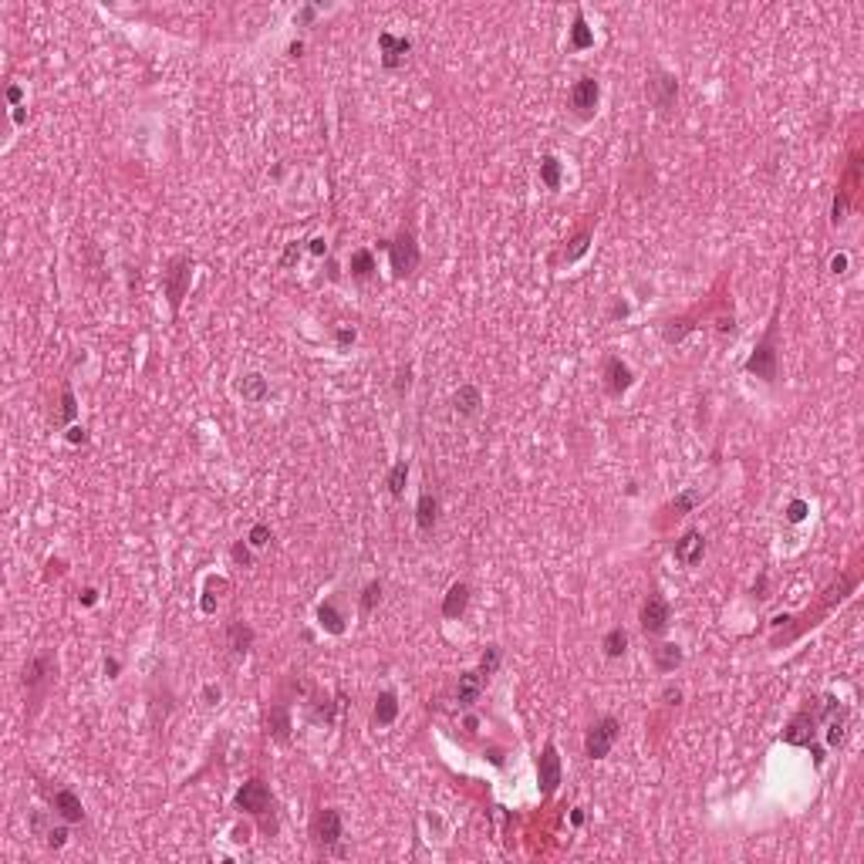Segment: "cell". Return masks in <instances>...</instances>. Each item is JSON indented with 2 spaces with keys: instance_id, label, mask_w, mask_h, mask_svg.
I'll list each match as a JSON object with an SVG mask.
<instances>
[{
  "instance_id": "obj_1",
  "label": "cell",
  "mask_w": 864,
  "mask_h": 864,
  "mask_svg": "<svg viewBox=\"0 0 864 864\" xmlns=\"http://www.w3.org/2000/svg\"><path fill=\"white\" fill-rule=\"evenodd\" d=\"M817 729H821V699H807V706L784 729V739L790 746H813L817 743Z\"/></svg>"
},
{
  "instance_id": "obj_2",
  "label": "cell",
  "mask_w": 864,
  "mask_h": 864,
  "mask_svg": "<svg viewBox=\"0 0 864 864\" xmlns=\"http://www.w3.org/2000/svg\"><path fill=\"white\" fill-rule=\"evenodd\" d=\"M746 372L763 378V382H770V385L776 382V375H780V368H776V321H770L763 341L753 348V355L746 361Z\"/></svg>"
},
{
  "instance_id": "obj_3",
  "label": "cell",
  "mask_w": 864,
  "mask_h": 864,
  "mask_svg": "<svg viewBox=\"0 0 864 864\" xmlns=\"http://www.w3.org/2000/svg\"><path fill=\"white\" fill-rule=\"evenodd\" d=\"M189 281H193V260L186 257V254H179V257L169 260L166 274H162V287H166L169 308H172V311H179L182 297L189 294Z\"/></svg>"
},
{
  "instance_id": "obj_4",
  "label": "cell",
  "mask_w": 864,
  "mask_h": 864,
  "mask_svg": "<svg viewBox=\"0 0 864 864\" xmlns=\"http://www.w3.org/2000/svg\"><path fill=\"white\" fill-rule=\"evenodd\" d=\"M618 736H621V722L615 716H601L598 722H591V729L584 736V753L591 760H605L611 753V746L618 743Z\"/></svg>"
},
{
  "instance_id": "obj_5",
  "label": "cell",
  "mask_w": 864,
  "mask_h": 864,
  "mask_svg": "<svg viewBox=\"0 0 864 864\" xmlns=\"http://www.w3.org/2000/svg\"><path fill=\"white\" fill-rule=\"evenodd\" d=\"M388 260H392V274L395 277H409L419 267V244H415L412 230H402L395 240H388Z\"/></svg>"
},
{
  "instance_id": "obj_6",
  "label": "cell",
  "mask_w": 864,
  "mask_h": 864,
  "mask_svg": "<svg viewBox=\"0 0 864 864\" xmlns=\"http://www.w3.org/2000/svg\"><path fill=\"white\" fill-rule=\"evenodd\" d=\"M274 807V797H271V787L260 780V776H254V780H246L244 787L236 790V811L244 813H254V817H264V813Z\"/></svg>"
},
{
  "instance_id": "obj_7",
  "label": "cell",
  "mask_w": 864,
  "mask_h": 864,
  "mask_svg": "<svg viewBox=\"0 0 864 864\" xmlns=\"http://www.w3.org/2000/svg\"><path fill=\"white\" fill-rule=\"evenodd\" d=\"M648 102L655 105L662 115H669L672 105H675V98H679V81H675V75H669V71H662V68H655L652 71V78H648Z\"/></svg>"
},
{
  "instance_id": "obj_8",
  "label": "cell",
  "mask_w": 864,
  "mask_h": 864,
  "mask_svg": "<svg viewBox=\"0 0 864 864\" xmlns=\"http://www.w3.org/2000/svg\"><path fill=\"white\" fill-rule=\"evenodd\" d=\"M311 840L318 848H338V840H341V813L335 807H324V811L314 813V821H311Z\"/></svg>"
},
{
  "instance_id": "obj_9",
  "label": "cell",
  "mask_w": 864,
  "mask_h": 864,
  "mask_svg": "<svg viewBox=\"0 0 864 864\" xmlns=\"http://www.w3.org/2000/svg\"><path fill=\"white\" fill-rule=\"evenodd\" d=\"M638 621H642V632L645 635H665V628H669V621H672L669 601H665L662 594H648L645 605H642Z\"/></svg>"
},
{
  "instance_id": "obj_10",
  "label": "cell",
  "mask_w": 864,
  "mask_h": 864,
  "mask_svg": "<svg viewBox=\"0 0 864 864\" xmlns=\"http://www.w3.org/2000/svg\"><path fill=\"white\" fill-rule=\"evenodd\" d=\"M598 98H601V85H598V78L584 75V78H578V81H574V88H571V108H574L581 118H591L594 115Z\"/></svg>"
},
{
  "instance_id": "obj_11",
  "label": "cell",
  "mask_w": 864,
  "mask_h": 864,
  "mask_svg": "<svg viewBox=\"0 0 864 864\" xmlns=\"http://www.w3.org/2000/svg\"><path fill=\"white\" fill-rule=\"evenodd\" d=\"M537 780H541V793L543 797H554L557 787H561V756H557V746L547 743L537 760Z\"/></svg>"
},
{
  "instance_id": "obj_12",
  "label": "cell",
  "mask_w": 864,
  "mask_h": 864,
  "mask_svg": "<svg viewBox=\"0 0 864 864\" xmlns=\"http://www.w3.org/2000/svg\"><path fill=\"white\" fill-rule=\"evenodd\" d=\"M54 672H58V658H54L51 652H38V655L24 665V685L27 689H38V685H44L48 679H51Z\"/></svg>"
},
{
  "instance_id": "obj_13",
  "label": "cell",
  "mask_w": 864,
  "mask_h": 864,
  "mask_svg": "<svg viewBox=\"0 0 864 864\" xmlns=\"http://www.w3.org/2000/svg\"><path fill=\"white\" fill-rule=\"evenodd\" d=\"M378 48H382V65L392 71V68H399L402 61L409 58V51H412V41H409V38H395V34L382 31V34H378Z\"/></svg>"
},
{
  "instance_id": "obj_14",
  "label": "cell",
  "mask_w": 864,
  "mask_h": 864,
  "mask_svg": "<svg viewBox=\"0 0 864 864\" xmlns=\"http://www.w3.org/2000/svg\"><path fill=\"white\" fill-rule=\"evenodd\" d=\"M632 382H635V375H632V368L625 365L621 358H611L605 361V385H608V392L615 395V399H621L628 388H632Z\"/></svg>"
},
{
  "instance_id": "obj_15",
  "label": "cell",
  "mask_w": 864,
  "mask_h": 864,
  "mask_svg": "<svg viewBox=\"0 0 864 864\" xmlns=\"http://www.w3.org/2000/svg\"><path fill=\"white\" fill-rule=\"evenodd\" d=\"M672 551H675V561H682V564L692 568V564H699V561L706 557V537H702L699 530H685L682 537L675 541Z\"/></svg>"
},
{
  "instance_id": "obj_16",
  "label": "cell",
  "mask_w": 864,
  "mask_h": 864,
  "mask_svg": "<svg viewBox=\"0 0 864 864\" xmlns=\"http://www.w3.org/2000/svg\"><path fill=\"white\" fill-rule=\"evenodd\" d=\"M483 685H486V679L479 672H463L459 675V682H456V702H459V709L477 706L479 696H483Z\"/></svg>"
},
{
  "instance_id": "obj_17",
  "label": "cell",
  "mask_w": 864,
  "mask_h": 864,
  "mask_svg": "<svg viewBox=\"0 0 864 864\" xmlns=\"http://www.w3.org/2000/svg\"><path fill=\"white\" fill-rule=\"evenodd\" d=\"M51 807L58 817H65L68 824H81L85 821V807H81V797L75 790H58L51 797Z\"/></svg>"
},
{
  "instance_id": "obj_18",
  "label": "cell",
  "mask_w": 864,
  "mask_h": 864,
  "mask_svg": "<svg viewBox=\"0 0 864 864\" xmlns=\"http://www.w3.org/2000/svg\"><path fill=\"white\" fill-rule=\"evenodd\" d=\"M479 405H483V392H479L477 385H459L456 392H452V409H456V415H477Z\"/></svg>"
},
{
  "instance_id": "obj_19",
  "label": "cell",
  "mask_w": 864,
  "mask_h": 864,
  "mask_svg": "<svg viewBox=\"0 0 864 864\" xmlns=\"http://www.w3.org/2000/svg\"><path fill=\"white\" fill-rule=\"evenodd\" d=\"M466 605H469V584L466 581H456L449 591H446V598H442V618H459L466 611Z\"/></svg>"
},
{
  "instance_id": "obj_20",
  "label": "cell",
  "mask_w": 864,
  "mask_h": 864,
  "mask_svg": "<svg viewBox=\"0 0 864 864\" xmlns=\"http://www.w3.org/2000/svg\"><path fill=\"white\" fill-rule=\"evenodd\" d=\"M439 520V500L432 496V493H422L419 496V504H415V524H419V530H432Z\"/></svg>"
},
{
  "instance_id": "obj_21",
  "label": "cell",
  "mask_w": 864,
  "mask_h": 864,
  "mask_svg": "<svg viewBox=\"0 0 864 864\" xmlns=\"http://www.w3.org/2000/svg\"><path fill=\"white\" fill-rule=\"evenodd\" d=\"M395 716H399V699H395V692H382V696L375 699V712H372L375 726H392Z\"/></svg>"
},
{
  "instance_id": "obj_22",
  "label": "cell",
  "mask_w": 864,
  "mask_h": 864,
  "mask_svg": "<svg viewBox=\"0 0 864 864\" xmlns=\"http://www.w3.org/2000/svg\"><path fill=\"white\" fill-rule=\"evenodd\" d=\"M240 395H244V402H264L267 395H271V385H267V378L257 372L244 375V382H240Z\"/></svg>"
},
{
  "instance_id": "obj_23",
  "label": "cell",
  "mask_w": 864,
  "mask_h": 864,
  "mask_svg": "<svg viewBox=\"0 0 864 864\" xmlns=\"http://www.w3.org/2000/svg\"><path fill=\"white\" fill-rule=\"evenodd\" d=\"M591 44H594L591 27H588V21H584V14L574 11V24H571V51H588Z\"/></svg>"
},
{
  "instance_id": "obj_24",
  "label": "cell",
  "mask_w": 864,
  "mask_h": 864,
  "mask_svg": "<svg viewBox=\"0 0 864 864\" xmlns=\"http://www.w3.org/2000/svg\"><path fill=\"white\" fill-rule=\"evenodd\" d=\"M652 658H655V669L658 672H675L679 665H682V648L672 645V642H665V645H658L655 652H652Z\"/></svg>"
},
{
  "instance_id": "obj_25",
  "label": "cell",
  "mask_w": 864,
  "mask_h": 864,
  "mask_svg": "<svg viewBox=\"0 0 864 864\" xmlns=\"http://www.w3.org/2000/svg\"><path fill=\"white\" fill-rule=\"evenodd\" d=\"M227 638H230V648L236 652V655H246V652H250V645H254V628H250V625H244V621H233L230 632H227Z\"/></svg>"
},
{
  "instance_id": "obj_26",
  "label": "cell",
  "mask_w": 864,
  "mask_h": 864,
  "mask_svg": "<svg viewBox=\"0 0 864 864\" xmlns=\"http://www.w3.org/2000/svg\"><path fill=\"white\" fill-rule=\"evenodd\" d=\"M561 179H564L561 159H557V155H543L541 159V182L547 186V189H561Z\"/></svg>"
},
{
  "instance_id": "obj_27",
  "label": "cell",
  "mask_w": 864,
  "mask_h": 864,
  "mask_svg": "<svg viewBox=\"0 0 864 864\" xmlns=\"http://www.w3.org/2000/svg\"><path fill=\"white\" fill-rule=\"evenodd\" d=\"M318 625H321L324 632H331V635H341V632H345V618L338 615V608L331 605V601H324V605L318 608Z\"/></svg>"
},
{
  "instance_id": "obj_28",
  "label": "cell",
  "mask_w": 864,
  "mask_h": 864,
  "mask_svg": "<svg viewBox=\"0 0 864 864\" xmlns=\"http://www.w3.org/2000/svg\"><path fill=\"white\" fill-rule=\"evenodd\" d=\"M601 645H605V655L608 658H621L625 652H628V632H625V628H611V632L605 635V642H601Z\"/></svg>"
},
{
  "instance_id": "obj_29",
  "label": "cell",
  "mask_w": 864,
  "mask_h": 864,
  "mask_svg": "<svg viewBox=\"0 0 864 864\" xmlns=\"http://www.w3.org/2000/svg\"><path fill=\"white\" fill-rule=\"evenodd\" d=\"M372 274H375L372 250H355V254H351V277L365 281V277H372Z\"/></svg>"
},
{
  "instance_id": "obj_30",
  "label": "cell",
  "mask_w": 864,
  "mask_h": 864,
  "mask_svg": "<svg viewBox=\"0 0 864 864\" xmlns=\"http://www.w3.org/2000/svg\"><path fill=\"white\" fill-rule=\"evenodd\" d=\"M500 662H504V648L500 645H486V652H483V658H479V675L483 679H490V675H496V669H500Z\"/></svg>"
},
{
  "instance_id": "obj_31",
  "label": "cell",
  "mask_w": 864,
  "mask_h": 864,
  "mask_svg": "<svg viewBox=\"0 0 864 864\" xmlns=\"http://www.w3.org/2000/svg\"><path fill=\"white\" fill-rule=\"evenodd\" d=\"M405 479H409V459H399L388 473V493L392 496H402L405 493Z\"/></svg>"
},
{
  "instance_id": "obj_32",
  "label": "cell",
  "mask_w": 864,
  "mask_h": 864,
  "mask_svg": "<svg viewBox=\"0 0 864 864\" xmlns=\"http://www.w3.org/2000/svg\"><path fill=\"white\" fill-rule=\"evenodd\" d=\"M588 244H591V233H588V230H581L578 236L571 240V246H568V250H564V260H568V264H574V260H581V257H584V254H588Z\"/></svg>"
},
{
  "instance_id": "obj_33",
  "label": "cell",
  "mask_w": 864,
  "mask_h": 864,
  "mask_svg": "<svg viewBox=\"0 0 864 864\" xmlns=\"http://www.w3.org/2000/svg\"><path fill=\"white\" fill-rule=\"evenodd\" d=\"M378 601H382V584H378V581L365 584V591H361V601H358L361 611H365V615H368V611H375V605H378Z\"/></svg>"
},
{
  "instance_id": "obj_34",
  "label": "cell",
  "mask_w": 864,
  "mask_h": 864,
  "mask_svg": "<svg viewBox=\"0 0 864 864\" xmlns=\"http://www.w3.org/2000/svg\"><path fill=\"white\" fill-rule=\"evenodd\" d=\"M75 415H78V402H75V392H71V385H65L61 388V422H75Z\"/></svg>"
},
{
  "instance_id": "obj_35",
  "label": "cell",
  "mask_w": 864,
  "mask_h": 864,
  "mask_svg": "<svg viewBox=\"0 0 864 864\" xmlns=\"http://www.w3.org/2000/svg\"><path fill=\"white\" fill-rule=\"evenodd\" d=\"M287 729H291V719H287V709H284V706H277V709L271 712V733L277 736V739H287Z\"/></svg>"
},
{
  "instance_id": "obj_36",
  "label": "cell",
  "mask_w": 864,
  "mask_h": 864,
  "mask_svg": "<svg viewBox=\"0 0 864 864\" xmlns=\"http://www.w3.org/2000/svg\"><path fill=\"white\" fill-rule=\"evenodd\" d=\"M696 504H699V493H696V490H689V493H682V496H679V500H675V504H672L669 510H672L675 516H682L685 510H692Z\"/></svg>"
},
{
  "instance_id": "obj_37",
  "label": "cell",
  "mask_w": 864,
  "mask_h": 864,
  "mask_svg": "<svg viewBox=\"0 0 864 864\" xmlns=\"http://www.w3.org/2000/svg\"><path fill=\"white\" fill-rule=\"evenodd\" d=\"M65 840H68V827H51V831L44 834V844H48V848H54V851H58V848H65Z\"/></svg>"
},
{
  "instance_id": "obj_38",
  "label": "cell",
  "mask_w": 864,
  "mask_h": 864,
  "mask_svg": "<svg viewBox=\"0 0 864 864\" xmlns=\"http://www.w3.org/2000/svg\"><path fill=\"white\" fill-rule=\"evenodd\" d=\"M230 554H233V561H236V564H244V568H250V564H254V554H250V547H246L244 541L233 543Z\"/></svg>"
},
{
  "instance_id": "obj_39",
  "label": "cell",
  "mask_w": 864,
  "mask_h": 864,
  "mask_svg": "<svg viewBox=\"0 0 864 864\" xmlns=\"http://www.w3.org/2000/svg\"><path fill=\"white\" fill-rule=\"evenodd\" d=\"M271 543V527L267 524H257V527L250 530V547H267Z\"/></svg>"
},
{
  "instance_id": "obj_40",
  "label": "cell",
  "mask_w": 864,
  "mask_h": 864,
  "mask_svg": "<svg viewBox=\"0 0 864 864\" xmlns=\"http://www.w3.org/2000/svg\"><path fill=\"white\" fill-rule=\"evenodd\" d=\"M409 385H412V368L405 365V368L395 375V392H399V395H405V392H409Z\"/></svg>"
},
{
  "instance_id": "obj_41",
  "label": "cell",
  "mask_w": 864,
  "mask_h": 864,
  "mask_svg": "<svg viewBox=\"0 0 864 864\" xmlns=\"http://www.w3.org/2000/svg\"><path fill=\"white\" fill-rule=\"evenodd\" d=\"M803 516H807V504H803V500H793V504L787 506V520L790 524H800Z\"/></svg>"
},
{
  "instance_id": "obj_42",
  "label": "cell",
  "mask_w": 864,
  "mask_h": 864,
  "mask_svg": "<svg viewBox=\"0 0 864 864\" xmlns=\"http://www.w3.org/2000/svg\"><path fill=\"white\" fill-rule=\"evenodd\" d=\"M31 831H34L38 838H44V834L51 831V827H48V817H44L41 811H38V813H31Z\"/></svg>"
},
{
  "instance_id": "obj_43",
  "label": "cell",
  "mask_w": 864,
  "mask_h": 864,
  "mask_svg": "<svg viewBox=\"0 0 864 864\" xmlns=\"http://www.w3.org/2000/svg\"><path fill=\"white\" fill-rule=\"evenodd\" d=\"M297 260H301V244H291L287 246V254L281 257V267H294Z\"/></svg>"
},
{
  "instance_id": "obj_44",
  "label": "cell",
  "mask_w": 864,
  "mask_h": 864,
  "mask_svg": "<svg viewBox=\"0 0 864 864\" xmlns=\"http://www.w3.org/2000/svg\"><path fill=\"white\" fill-rule=\"evenodd\" d=\"M335 341H338V348L355 345V328H341V331H335Z\"/></svg>"
},
{
  "instance_id": "obj_45",
  "label": "cell",
  "mask_w": 864,
  "mask_h": 864,
  "mask_svg": "<svg viewBox=\"0 0 864 864\" xmlns=\"http://www.w3.org/2000/svg\"><path fill=\"white\" fill-rule=\"evenodd\" d=\"M308 250L314 254V257H324V254H328V244H324V236H314Z\"/></svg>"
},
{
  "instance_id": "obj_46",
  "label": "cell",
  "mask_w": 864,
  "mask_h": 864,
  "mask_svg": "<svg viewBox=\"0 0 864 864\" xmlns=\"http://www.w3.org/2000/svg\"><path fill=\"white\" fill-rule=\"evenodd\" d=\"M831 271H834V274H844V271H848V254H838V257H831Z\"/></svg>"
},
{
  "instance_id": "obj_47",
  "label": "cell",
  "mask_w": 864,
  "mask_h": 864,
  "mask_svg": "<svg viewBox=\"0 0 864 864\" xmlns=\"http://www.w3.org/2000/svg\"><path fill=\"white\" fill-rule=\"evenodd\" d=\"M68 442H88V432L81 426H71L68 429Z\"/></svg>"
},
{
  "instance_id": "obj_48",
  "label": "cell",
  "mask_w": 864,
  "mask_h": 864,
  "mask_svg": "<svg viewBox=\"0 0 864 864\" xmlns=\"http://www.w3.org/2000/svg\"><path fill=\"white\" fill-rule=\"evenodd\" d=\"M662 699H665L669 706H679V702H682V692H679V689H672V685H669V689L662 692Z\"/></svg>"
},
{
  "instance_id": "obj_49",
  "label": "cell",
  "mask_w": 864,
  "mask_h": 864,
  "mask_svg": "<svg viewBox=\"0 0 864 864\" xmlns=\"http://www.w3.org/2000/svg\"><path fill=\"white\" fill-rule=\"evenodd\" d=\"M199 608H203L207 615H213V611H217V598H213V594L207 591V594H203V601H199Z\"/></svg>"
},
{
  "instance_id": "obj_50",
  "label": "cell",
  "mask_w": 864,
  "mask_h": 864,
  "mask_svg": "<svg viewBox=\"0 0 864 864\" xmlns=\"http://www.w3.org/2000/svg\"><path fill=\"white\" fill-rule=\"evenodd\" d=\"M95 601H98V591L95 588H85L81 591V605H95Z\"/></svg>"
},
{
  "instance_id": "obj_51",
  "label": "cell",
  "mask_w": 864,
  "mask_h": 864,
  "mask_svg": "<svg viewBox=\"0 0 864 864\" xmlns=\"http://www.w3.org/2000/svg\"><path fill=\"white\" fill-rule=\"evenodd\" d=\"M203 696H207L209 706H213V702H219V685H207V692H203Z\"/></svg>"
},
{
  "instance_id": "obj_52",
  "label": "cell",
  "mask_w": 864,
  "mask_h": 864,
  "mask_svg": "<svg viewBox=\"0 0 864 864\" xmlns=\"http://www.w3.org/2000/svg\"><path fill=\"white\" fill-rule=\"evenodd\" d=\"M314 14H318V11H314V7H304V11L297 14L294 21H301V24H308V21H314Z\"/></svg>"
},
{
  "instance_id": "obj_53",
  "label": "cell",
  "mask_w": 864,
  "mask_h": 864,
  "mask_svg": "<svg viewBox=\"0 0 864 864\" xmlns=\"http://www.w3.org/2000/svg\"><path fill=\"white\" fill-rule=\"evenodd\" d=\"M105 675H118V662H115V658H105Z\"/></svg>"
},
{
  "instance_id": "obj_54",
  "label": "cell",
  "mask_w": 864,
  "mask_h": 864,
  "mask_svg": "<svg viewBox=\"0 0 864 864\" xmlns=\"http://www.w3.org/2000/svg\"><path fill=\"white\" fill-rule=\"evenodd\" d=\"M7 98L17 105V102H21V88H17V85H11V88H7Z\"/></svg>"
},
{
  "instance_id": "obj_55",
  "label": "cell",
  "mask_w": 864,
  "mask_h": 864,
  "mask_svg": "<svg viewBox=\"0 0 864 864\" xmlns=\"http://www.w3.org/2000/svg\"><path fill=\"white\" fill-rule=\"evenodd\" d=\"M571 824H584V811H574V813H571Z\"/></svg>"
}]
</instances>
